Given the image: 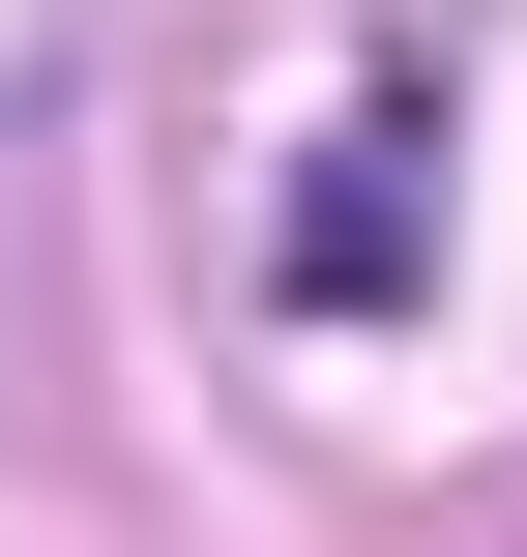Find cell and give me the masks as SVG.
I'll use <instances>...</instances> for the list:
<instances>
[{
  "label": "cell",
  "mask_w": 527,
  "mask_h": 557,
  "mask_svg": "<svg viewBox=\"0 0 527 557\" xmlns=\"http://www.w3.org/2000/svg\"><path fill=\"white\" fill-rule=\"evenodd\" d=\"M411 147H440V117H352V147L293 176V294H323V323H352V294H411Z\"/></svg>",
  "instance_id": "6da1fadb"
}]
</instances>
